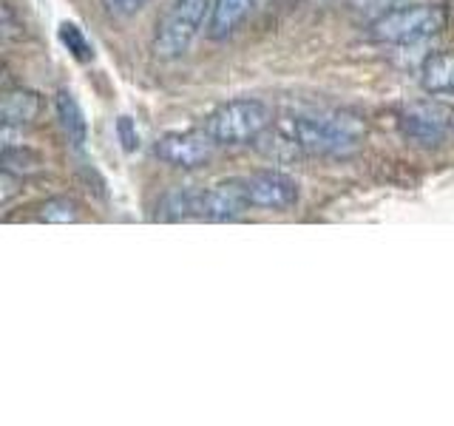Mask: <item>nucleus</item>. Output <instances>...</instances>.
<instances>
[{"label": "nucleus", "instance_id": "nucleus-20", "mask_svg": "<svg viewBox=\"0 0 454 426\" xmlns=\"http://www.w3.org/2000/svg\"><path fill=\"white\" fill-rule=\"evenodd\" d=\"M358 4H383V0H358Z\"/></svg>", "mask_w": 454, "mask_h": 426}, {"label": "nucleus", "instance_id": "nucleus-9", "mask_svg": "<svg viewBox=\"0 0 454 426\" xmlns=\"http://www.w3.org/2000/svg\"><path fill=\"white\" fill-rule=\"evenodd\" d=\"M259 6V0H213L210 18H207V37L210 40H227L233 37L250 14Z\"/></svg>", "mask_w": 454, "mask_h": 426}, {"label": "nucleus", "instance_id": "nucleus-4", "mask_svg": "<svg viewBox=\"0 0 454 426\" xmlns=\"http://www.w3.org/2000/svg\"><path fill=\"white\" fill-rule=\"evenodd\" d=\"M210 6L213 0H170V6L156 23L153 54L160 60H179L188 54L202 32L205 18H210Z\"/></svg>", "mask_w": 454, "mask_h": 426}, {"label": "nucleus", "instance_id": "nucleus-13", "mask_svg": "<svg viewBox=\"0 0 454 426\" xmlns=\"http://www.w3.org/2000/svg\"><path fill=\"white\" fill-rule=\"evenodd\" d=\"M160 219L182 222V219H202V188H176L162 196L160 202Z\"/></svg>", "mask_w": 454, "mask_h": 426}, {"label": "nucleus", "instance_id": "nucleus-1", "mask_svg": "<svg viewBox=\"0 0 454 426\" xmlns=\"http://www.w3.org/2000/svg\"><path fill=\"white\" fill-rule=\"evenodd\" d=\"M304 156H349L366 139L364 117L352 111L295 114L278 122Z\"/></svg>", "mask_w": 454, "mask_h": 426}, {"label": "nucleus", "instance_id": "nucleus-14", "mask_svg": "<svg viewBox=\"0 0 454 426\" xmlns=\"http://www.w3.org/2000/svg\"><path fill=\"white\" fill-rule=\"evenodd\" d=\"M43 168V156L37 151H32L28 146H14V142H4V170L14 177H28L37 174Z\"/></svg>", "mask_w": 454, "mask_h": 426}, {"label": "nucleus", "instance_id": "nucleus-12", "mask_svg": "<svg viewBox=\"0 0 454 426\" xmlns=\"http://www.w3.org/2000/svg\"><path fill=\"white\" fill-rule=\"evenodd\" d=\"M54 111H57V120H60V125H63V131H66L71 146L82 148L85 139H89V122H85L82 108L74 99V94H71V91H57Z\"/></svg>", "mask_w": 454, "mask_h": 426}, {"label": "nucleus", "instance_id": "nucleus-10", "mask_svg": "<svg viewBox=\"0 0 454 426\" xmlns=\"http://www.w3.org/2000/svg\"><path fill=\"white\" fill-rule=\"evenodd\" d=\"M43 111V99L32 89H9L0 103V114H4V128L12 131H23L32 122H37Z\"/></svg>", "mask_w": 454, "mask_h": 426}, {"label": "nucleus", "instance_id": "nucleus-5", "mask_svg": "<svg viewBox=\"0 0 454 426\" xmlns=\"http://www.w3.org/2000/svg\"><path fill=\"white\" fill-rule=\"evenodd\" d=\"M222 146L213 139L205 128H191V131H168L153 142V156L160 162L179 168V170H196L205 168Z\"/></svg>", "mask_w": 454, "mask_h": 426}, {"label": "nucleus", "instance_id": "nucleus-16", "mask_svg": "<svg viewBox=\"0 0 454 426\" xmlns=\"http://www.w3.org/2000/svg\"><path fill=\"white\" fill-rule=\"evenodd\" d=\"M37 217L43 222H54V225H68V222H77L80 219V208L74 199L68 196H51L46 202L40 205Z\"/></svg>", "mask_w": 454, "mask_h": 426}, {"label": "nucleus", "instance_id": "nucleus-19", "mask_svg": "<svg viewBox=\"0 0 454 426\" xmlns=\"http://www.w3.org/2000/svg\"><path fill=\"white\" fill-rule=\"evenodd\" d=\"M0 28H4V37H6V40L20 37V35H23V23H20V26L14 23V12H12V6H9V4L4 6V23H0Z\"/></svg>", "mask_w": 454, "mask_h": 426}, {"label": "nucleus", "instance_id": "nucleus-6", "mask_svg": "<svg viewBox=\"0 0 454 426\" xmlns=\"http://www.w3.org/2000/svg\"><path fill=\"white\" fill-rule=\"evenodd\" d=\"M451 120V111L443 103H437V99H415V103H406L401 114H397V131L403 134V139L415 142V146L432 148L449 137Z\"/></svg>", "mask_w": 454, "mask_h": 426}, {"label": "nucleus", "instance_id": "nucleus-11", "mask_svg": "<svg viewBox=\"0 0 454 426\" xmlns=\"http://www.w3.org/2000/svg\"><path fill=\"white\" fill-rule=\"evenodd\" d=\"M420 85L432 97H454V51L426 57L420 66Z\"/></svg>", "mask_w": 454, "mask_h": 426}, {"label": "nucleus", "instance_id": "nucleus-7", "mask_svg": "<svg viewBox=\"0 0 454 426\" xmlns=\"http://www.w3.org/2000/svg\"><path fill=\"white\" fill-rule=\"evenodd\" d=\"M245 191L250 199V208H264V210H290L298 205V182L284 174V170H255V174L245 177Z\"/></svg>", "mask_w": 454, "mask_h": 426}, {"label": "nucleus", "instance_id": "nucleus-8", "mask_svg": "<svg viewBox=\"0 0 454 426\" xmlns=\"http://www.w3.org/2000/svg\"><path fill=\"white\" fill-rule=\"evenodd\" d=\"M245 210H250L245 179H224L219 185L202 188V219L231 222V219H239Z\"/></svg>", "mask_w": 454, "mask_h": 426}, {"label": "nucleus", "instance_id": "nucleus-2", "mask_svg": "<svg viewBox=\"0 0 454 426\" xmlns=\"http://www.w3.org/2000/svg\"><path fill=\"white\" fill-rule=\"evenodd\" d=\"M449 23V12L440 4H401L378 12L369 23V37L383 46H415L440 35Z\"/></svg>", "mask_w": 454, "mask_h": 426}, {"label": "nucleus", "instance_id": "nucleus-17", "mask_svg": "<svg viewBox=\"0 0 454 426\" xmlns=\"http://www.w3.org/2000/svg\"><path fill=\"white\" fill-rule=\"evenodd\" d=\"M148 6V0H103V9L111 14V18H134V14H139L142 9Z\"/></svg>", "mask_w": 454, "mask_h": 426}, {"label": "nucleus", "instance_id": "nucleus-15", "mask_svg": "<svg viewBox=\"0 0 454 426\" xmlns=\"http://www.w3.org/2000/svg\"><path fill=\"white\" fill-rule=\"evenodd\" d=\"M57 37H60V43L68 49V54L74 57V60L89 63L91 57H94L91 43H89V37H85V32L77 23H68V20L60 23V28H57Z\"/></svg>", "mask_w": 454, "mask_h": 426}, {"label": "nucleus", "instance_id": "nucleus-3", "mask_svg": "<svg viewBox=\"0 0 454 426\" xmlns=\"http://www.w3.org/2000/svg\"><path fill=\"white\" fill-rule=\"evenodd\" d=\"M273 125V111L267 103L253 97L227 99V103L213 108L202 128L219 142V146L236 148V146H255L267 128Z\"/></svg>", "mask_w": 454, "mask_h": 426}, {"label": "nucleus", "instance_id": "nucleus-18", "mask_svg": "<svg viewBox=\"0 0 454 426\" xmlns=\"http://www.w3.org/2000/svg\"><path fill=\"white\" fill-rule=\"evenodd\" d=\"M117 137L122 142V151L125 154L139 151V131H137V122L131 117H120L117 120Z\"/></svg>", "mask_w": 454, "mask_h": 426}]
</instances>
